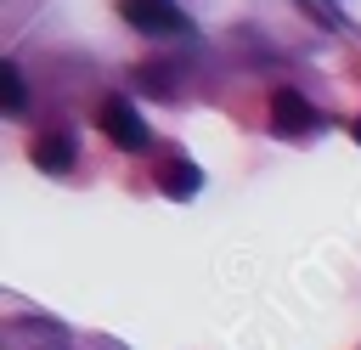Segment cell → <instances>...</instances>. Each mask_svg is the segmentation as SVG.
<instances>
[{
    "instance_id": "cell-1",
    "label": "cell",
    "mask_w": 361,
    "mask_h": 350,
    "mask_svg": "<svg viewBox=\"0 0 361 350\" xmlns=\"http://www.w3.org/2000/svg\"><path fill=\"white\" fill-rule=\"evenodd\" d=\"M96 124H102V135H107L113 147H124V152H147V147H152L147 119H141L124 96H107V102H102V113H96Z\"/></svg>"
},
{
    "instance_id": "cell-2",
    "label": "cell",
    "mask_w": 361,
    "mask_h": 350,
    "mask_svg": "<svg viewBox=\"0 0 361 350\" xmlns=\"http://www.w3.org/2000/svg\"><path fill=\"white\" fill-rule=\"evenodd\" d=\"M118 17L141 34H186V17L175 0H118Z\"/></svg>"
},
{
    "instance_id": "cell-3",
    "label": "cell",
    "mask_w": 361,
    "mask_h": 350,
    "mask_svg": "<svg viewBox=\"0 0 361 350\" xmlns=\"http://www.w3.org/2000/svg\"><path fill=\"white\" fill-rule=\"evenodd\" d=\"M271 130L276 135H310L316 130V107L299 96V90H271Z\"/></svg>"
},
{
    "instance_id": "cell-4",
    "label": "cell",
    "mask_w": 361,
    "mask_h": 350,
    "mask_svg": "<svg viewBox=\"0 0 361 350\" xmlns=\"http://www.w3.org/2000/svg\"><path fill=\"white\" fill-rule=\"evenodd\" d=\"M28 158H34L39 169H51V175H68V169H73V141L56 135V130H51V135H34Z\"/></svg>"
},
{
    "instance_id": "cell-5",
    "label": "cell",
    "mask_w": 361,
    "mask_h": 350,
    "mask_svg": "<svg viewBox=\"0 0 361 350\" xmlns=\"http://www.w3.org/2000/svg\"><path fill=\"white\" fill-rule=\"evenodd\" d=\"M158 186H164L169 198H192V192L203 186V169L186 164V158H164V164H158Z\"/></svg>"
},
{
    "instance_id": "cell-6",
    "label": "cell",
    "mask_w": 361,
    "mask_h": 350,
    "mask_svg": "<svg viewBox=\"0 0 361 350\" xmlns=\"http://www.w3.org/2000/svg\"><path fill=\"white\" fill-rule=\"evenodd\" d=\"M0 102H6V113H23L28 107V90H23L17 62H0Z\"/></svg>"
},
{
    "instance_id": "cell-7",
    "label": "cell",
    "mask_w": 361,
    "mask_h": 350,
    "mask_svg": "<svg viewBox=\"0 0 361 350\" xmlns=\"http://www.w3.org/2000/svg\"><path fill=\"white\" fill-rule=\"evenodd\" d=\"M135 85H141V90H152V96H169V90H175V79H169V68H158V62H147V68H135Z\"/></svg>"
},
{
    "instance_id": "cell-8",
    "label": "cell",
    "mask_w": 361,
    "mask_h": 350,
    "mask_svg": "<svg viewBox=\"0 0 361 350\" xmlns=\"http://www.w3.org/2000/svg\"><path fill=\"white\" fill-rule=\"evenodd\" d=\"M350 135H355V141H361V119H355V124H350Z\"/></svg>"
}]
</instances>
